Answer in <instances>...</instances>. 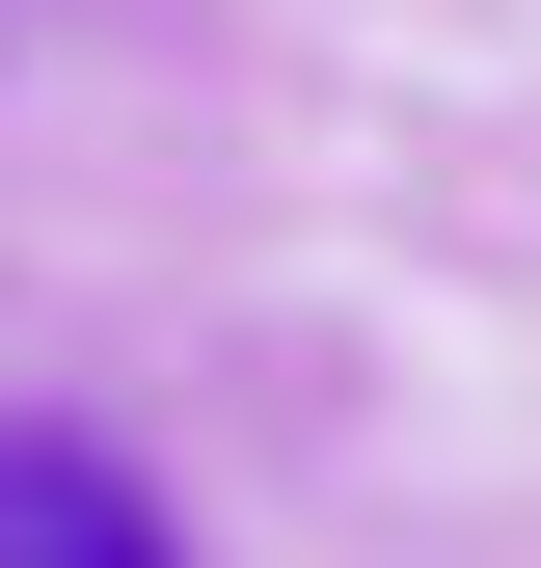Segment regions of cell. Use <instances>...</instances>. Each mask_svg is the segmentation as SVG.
Instances as JSON below:
<instances>
[{"label":"cell","mask_w":541,"mask_h":568,"mask_svg":"<svg viewBox=\"0 0 541 568\" xmlns=\"http://www.w3.org/2000/svg\"><path fill=\"white\" fill-rule=\"evenodd\" d=\"M0 568H163V515H135L82 434H0Z\"/></svg>","instance_id":"cell-1"}]
</instances>
